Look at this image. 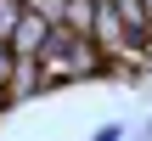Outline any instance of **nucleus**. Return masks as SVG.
I'll list each match as a JSON object with an SVG mask.
<instances>
[{"instance_id": "obj_1", "label": "nucleus", "mask_w": 152, "mask_h": 141, "mask_svg": "<svg viewBox=\"0 0 152 141\" xmlns=\"http://www.w3.org/2000/svg\"><path fill=\"white\" fill-rule=\"evenodd\" d=\"M45 34H51V17H39V11L28 6V11H23V23L11 28V51H17V57H39Z\"/></svg>"}, {"instance_id": "obj_2", "label": "nucleus", "mask_w": 152, "mask_h": 141, "mask_svg": "<svg viewBox=\"0 0 152 141\" xmlns=\"http://www.w3.org/2000/svg\"><path fill=\"white\" fill-rule=\"evenodd\" d=\"M23 11H28V0H0V40L11 45V28L23 23Z\"/></svg>"}, {"instance_id": "obj_3", "label": "nucleus", "mask_w": 152, "mask_h": 141, "mask_svg": "<svg viewBox=\"0 0 152 141\" xmlns=\"http://www.w3.org/2000/svg\"><path fill=\"white\" fill-rule=\"evenodd\" d=\"M11 68H17V51H11V45H6V40H0V90H6V85H11Z\"/></svg>"}]
</instances>
